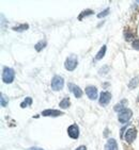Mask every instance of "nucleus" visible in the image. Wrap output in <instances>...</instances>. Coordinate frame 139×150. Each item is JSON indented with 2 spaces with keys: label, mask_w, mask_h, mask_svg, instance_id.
I'll return each mask as SVG.
<instances>
[{
  "label": "nucleus",
  "mask_w": 139,
  "mask_h": 150,
  "mask_svg": "<svg viewBox=\"0 0 139 150\" xmlns=\"http://www.w3.org/2000/svg\"><path fill=\"white\" fill-rule=\"evenodd\" d=\"M15 78V71L10 67H4L2 72V80L6 84H10L14 81Z\"/></svg>",
  "instance_id": "nucleus-1"
},
{
  "label": "nucleus",
  "mask_w": 139,
  "mask_h": 150,
  "mask_svg": "<svg viewBox=\"0 0 139 150\" xmlns=\"http://www.w3.org/2000/svg\"><path fill=\"white\" fill-rule=\"evenodd\" d=\"M77 64H78V61H77V57L75 54H71L67 57V59L65 60V63H64V66L69 71H73L74 69H76L77 67Z\"/></svg>",
  "instance_id": "nucleus-2"
},
{
  "label": "nucleus",
  "mask_w": 139,
  "mask_h": 150,
  "mask_svg": "<svg viewBox=\"0 0 139 150\" xmlns=\"http://www.w3.org/2000/svg\"><path fill=\"white\" fill-rule=\"evenodd\" d=\"M64 85V79L60 76H54L52 79V88L54 91H61L63 88Z\"/></svg>",
  "instance_id": "nucleus-3"
},
{
  "label": "nucleus",
  "mask_w": 139,
  "mask_h": 150,
  "mask_svg": "<svg viewBox=\"0 0 139 150\" xmlns=\"http://www.w3.org/2000/svg\"><path fill=\"white\" fill-rule=\"evenodd\" d=\"M132 115H133V112L130 109H124L123 111L119 113L118 115V119L121 124H126L130 118H132Z\"/></svg>",
  "instance_id": "nucleus-4"
},
{
  "label": "nucleus",
  "mask_w": 139,
  "mask_h": 150,
  "mask_svg": "<svg viewBox=\"0 0 139 150\" xmlns=\"http://www.w3.org/2000/svg\"><path fill=\"white\" fill-rule=\"evenodd\" d=\"M111 101V94L109 92H104L101 93V95H100V99H99V102L101 105L103 107H106L107 104H109V102Z\"/></svg>",
  "instance_id": "nucleus-5"
},
{
  "label": "nucleus",
  "mask_w": 139,
  "mask_h": 150,
  "mask_svg": "<svg viewBox=\"0 0 139 150\" xmlns=\"http://www.w3.org/2000/svg\"><path fill=\"white\" fill-rule=\"evenodd\" d=\"M67 87H69L70 92L73 93L76 98H80L81 96H82V90H80V87L77 86L76 84L69 83V84H67Z\"/></svg>",
  "instance_id": "nucleus-6"
},
{
  "label": "nucleus",
  "mask_w": 139,
  "mask_h": 150,
  "mask_svg": "<svg viewBox=\"0 0 139 150\" xmlns=\"http://www.w3.org/2000/svg\"><path fill=\"white\" fill-rule=\"evenodd\" d=\"M86 94L91 100H95L97 98V88L93 85H89L86 87Z\"/></svg>",
  "instance_id": "nucleus-7"
},
{
  "label": "nucleus",
  "mask_w": 139,
  "mask_h": 150,
  "mask_svg": "<svg viewBox=\"0 0 139 150\" xmlns=\"http://www.w3.org/2000/svg\"><path fill=\"white\" fill-rule=\"evenodd\" d=\"M67 134H69V136L71 137V139H78L79 136V129L78 127L76 126V125H71L69 127V129H67Z\"/></svg>",
  "instance_id": "nucleus-8"
},
{
  "label": "nucleus",
  "mask_w": 139,
  "mask_h": 150,
  "mask_svg": "<svg viewBox=\"0 0 139 150\" xmlns=\"http://www.w3.org/2000/svg\"><path fill=\"white\" fill-rule=\"evenodd\" d=\"M136 135H137L136 129H134V128H130V129L126 131V133H125L124 139L128 143H130H130H133L134 142V139H136Z\"/></svg>",
  "instance_id": "nucleus-9"
},
{
  "label": "nucleus",
  "mask_w": 139,
  "mask_h": 150,
  "mask_svg": "<svg viewBox=\"0 0 139 150\" xmlns=\"http://www.w3.org/2000/svg\"><path fill=\"white\" fill-rule=\"evenodd\" d=\"M42 115L43 116H49V117H57V116H61L63 115V113L61 112V111L58 110H44L42 112Z\"/></svg>",
  "instance_id": "nucleus-10"
},
{
  "label": "nucleus",
  "mask_w": 139,
  "mask_h": 150,
  "mask_svg": "<svg viewBox=\"0 0 139 150\" xmlns=\"http://www.w3.org/2000/svg\"><path fill=\"white\" fill-rule=\"evenodd\" d=\"M106 150H118V144H117V141L115 139H109L106 143V146H105Z\"/></svg>",
  "instance_id": "nucleus-11"
},
{
  "label": "nucleus",
  "mask_w": 139,
  "mask_h": 150,
  "mask_svg": "<svg viewBox=\"0 0 139 150\" xmlns=\"http://www.w3.org/2000/svg\"><path fill=\"white\" fill-rule=\"evenodd\" d=\"M59 105H60L61 109H67V108L71 105V101H70L69 97H64V98L61 100L60 103H59Z\"/></svg>",
  "instance_id": "nucleus-12"
},
{
  "label": "nucleus",
  "mask_w": 139,
  "mask_h": 150,
  "mask_svg": "<svg viewBox=\"0 0 139 150\" xmlns=\"http://www.w3.org/2000/svg\"><path fill=\"white\" fill-rule=\"evenodd\" d=\"M106 49H107V46H106V45L102 46V48L100 49V51L97 52V54H96V57H95L96 60H102V59L104 58L105 53H106Z\"/></svg>",
  "instance_id": "nucleus-13"
},
{
  "label": "nucleus",
  "mask_w": 139,
  "mask_h": 150,
  "mask_svg": "<svg viewBox=\"0 0 139 150\" xmlns=\"http://www.w3.org/2000/svg\"><path fill=\"white\" fill-rule=\"evenodd\" d=\"M45 47H46V42H45V40H41V42H39V43L35 45L34 48L37 51H41V50H43Z\"/></svg>",
  "instance_id": "nucleus-14"
},
{
  "label": "nucleus",
  "mask_w": 139,
  "mask_h": 150,
  "mask_svg": "<svg viewBox=\"0 0 139 150\" xmlns=\"http://www.w3.org/2000/svg\"><path fill=\"white\" fill-rule=\"evenodd\" d=\"M124 103H126V101H125V100L121 101L120 103H118V104H116V105H115V108H113V110L120 113V112H121V111H123V110H124V109H126V108L123 107V104H124Z\"/></svg>",
  "instance_id": "nucleus-15"
},
{
  "label": "nucleus",
  "mask_w": 139,
  "mask_h": 150,
  "mask_svg": "<svg viewBox=\"0 0 139 150\" xmlns=\"http://www.w3.org/2000/svg\"><path fill=\"white\" fill-rule=\"evenodd\" d=\"M93 14V11L92 10H85L84 12H81V14L78 16V19L81 20L82 18H85L86 16H89V15H92Z\"/></svg>",
  "instance_id": "nucleus-16"
},
{
  "label": "nucleus",
  "mask_w": 139,
  "mask_h": 150,
  "mask_svg": "<svg viewBox=\"0 0 139 150\" xmlns=\"http://www.w3.org/2000/svg\"><path fill=\"white\" fill-rule=\"evenodd\" d=\"M31 104H32V99L30 98V97H26L25 101L20 103V108H23V109H25V108H26L27 105H31Z\"/></svg>",
  "instance_id": "nucleus-17"
},
{
  "label": "nucleus",
  "mask_w": 139,
  "mask_h": 150,
  "mask_svg": "<svg viewBox=\"0 0 139 150\" xmlns=\"http://www.w3.org/2000/svg\"><path fill=\"white\" fill-rule=\"evenodd\" d=\"M29 28V26L28 25H19V26H17V27H14L13 28V30H15V31H17V32H21V31H25V30H27Z\"/></svg>",
  "instance_id": "nucleus-18"
},
{
  "label": "nucleus",
  "mask_w": 139,
  "mask_h": 150,
  "mask_svg": "<svg viewBox=\"0 0 139 150\" xmlns=\"http://www.w3.org/2000/svg\"><path fill=\"white\" fill-rule=\"evenodd\" d=\"M8 103H9V99H8V97L1 94V107L6 108V105H8Z\"/></svg>",
  "instance_id": "nucleus-19"
},
{
  "label": "nucleus",
  "mask_w": 139,
  "mask_h": 150,
  "mask_svg": "<svg viewBox=\"0 0 139 150\" xmlns=\"http://www.w3.org/2000/svg\"><path fill=\"white\" fill-rule=\"evenodd\" d=\"M137 85H138V79L137 78H134V79H132L130 80V88H133V87H136Z\"/></svg>",
  "instance_id": "nucleus-20"
},
{
  "label": "nucleus",
  "mask_w": 139,
  "mask_h": 150,
  "mask_svg": "<svg viewBox=\"0 0 139 150\" xmlns=\"http://www.w3.org/2000/svg\"><path fill=\"white\" fill-rule=\"evenodd\" d=\"M108 14H109V9H105L104 11H102L101 13H99V14H97V17L103 18V17H105V16H107Z\"/></svg>",
  "instance_id": "nucleus-21"
},
{
  "label": "nucleus",
  "mask_w": 139,
  "mask_h": 150,
  "mask_svg": "<svg viewBox=\"0 0 139 150\" xmlns=\"http://www.w3.org/2000/svg\"><path fill=\"white\" fill-rule=\"evenodd\" d=\"M132 46H133L134 49L139 50V40H133V44H132Z\"/></svg>",
  "instance_id": "nucleus-22"
},
{
  "label": "nucleus",
  "mask_w": 139,
  "mask_h": 150,
  "mask_svg": "<svg viewBox=\"0 0 139 150\" xmlns=\"http://www.w3.org/2000/svg\"><path fill=\"white\" fill-rule=\"evenodd\" d=\"M124 36L128 40H132V38H133V34H132V33H128V32L124 33Z\"/></svg>",
  "instance_id": "nucleus-23"
},
{
  "label": "nucleus",
  "mask_w": 139,
  "mask_h": 150,
  "mask_svg": "<svg viewBox=\"0 0 139 150\" xmlns=\"http://www.w3.org/2000/svg\"><path fill=\"white\" fill-rule=\"evenodd\" d=\"M27 150H44V149H42V148H39V147H31V148H29V149H27Z\"/></svg>",
  "instance_id": "nucleus-24"
},
{
  "label": "nucleus",
  "mask_w": 139,
  "mask_h": 150,
  "mask_svg": "<svg viewBox=\"0 0 139 150\" xmlns=\"http://www.w3.org/2000/svg\"><path fill=\"white\" fill-rule=\"evenodd\" d=\"M76 150H87V148H86V146H79Z\"/></svg>",
  "instance_id": "nucleus-25"
}]
</instances>
